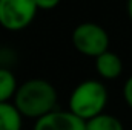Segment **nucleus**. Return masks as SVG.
Returning <instances> with one entry per match:
<instances>
[{"instance_id":"f257e3e1","label":"nucleus","mask_w":132,"mask_h":130,"mask_svg":"<svg viewBox=\"0 0 132 130\" xmlns=\"http://www.w3.org/2000/svg\"><path fill=\"white\" fill-rule=\"evenodd\" d=\"M57 104V90L55 87L45 80H28L19 86L14 97V106L28 118H43L54 112Z\"/></svg>"},{"instance_id":"f03ea898","label":"nucleus","mask_w":132,"mask_h":130,"mask_svg":"<svg viewBox=\"0 0 132 130\" xmlns=\"http://www.w3.org/2000/svg\"><path fill=\"white\" fill-rule=\"evenodd\" d=\"M108 103V92L104 86L95 80L80 83L71 94L69 112L83 121H89L103 113Z\"/></svg>"},{"instance_id":"7ed1b4c3","label":"nucleus","mask_w":132,"mask_h":130,"mask_svg":"<svg viewBox=\"0 0 132 130\" xmlns=\"http://www.w3.org/2000/svg\"><path fill=\"white\" fill-rule=\"evenodd\" d=\"M38 8L34 0H0V26L22 31L32 23Z\"/></svg>"},{"instance_id":"20e7f679","label":"nucleus","mask_w":132,"mask_h":130,"mask_svg":"<svg viewBox=\"0 0 132 130\" xmlns=\"http://www.w3.org/2000/svg\"><path fill=\"white\" fill-rule=\"evenodd\" d=\"M72 43L80 54L97 58L108 52L109 37L100 25L81 23L72 32Z\"/></svg>"},{"instance_id":"39448f33","label":"nucleus","mask_w":132,"mask_h":130,"mask_svg":"<svg viewBox=\"0 0 132 130\" xmlns=\"http://www.w3.org/2000/svg\"><path fill=\"white\" fill-rule=\"evenodd\" d=\"M34 130H86V121L74 113L54 110L52 113L37 119Z\"/></svg>"},{"instance_id":"423d86ee","label":"nucleus","mask_w":132,"mask_h":130,"mask_svg":"<svg viewBox=\"0 0 132 130\" xmlns=\"http://www.w3.org/2000/svg\"><path fill=\"white\" fill-rule=\"evenodd\" d=\"M95 69H97V72L101 78L114 80V78L120 77V73L123 70V63H121L118 55L108 51L103 55L95 58Z\"/></svg>"},{"instance_id":"0eeeda50","label":"nucleus","mask_w":132,"mask_h":130,"mask_svg":"<svg viewBox=\"0 0 132 130\" xmlns=\"http://www.w3.org/2000/svg\"><path fill=\"white\" fill-rule=\"evenodd\" d=\"M0 130H22V113L11 103H0Z\"/></svg>"},{"instance_id":"6e6552de","label":"nucleus","mask_w":132,"mask_h":130,"mask_svg":"<svg viewBox=\"0 0 132 130\" xmlns=\"http://www.w3.org/2000/svg\"><path fill=\"white\" fill-rule=\"evenodd\" d=\"M17 89L14 73L6 67H0V103H9L11 98L15 97Z\"/></svg>"},{"instance_id":"1a4fd4ad","label":"nucleus","mask_w":132,"mask_h":130,"mask_svg":"<svg viewBox=\"0 0 132 130\" xmlns=\"http://www.w3.org/2000/svg\"><path fill=\"white\" fill-rule=\"evenodd\" d=\"M86 130H123V124L115 116L101 113L86 121Z\"/></svg>"},{"instance_id":"9d476101","label":"nucleus","mask_w":132,"mask_h":130,"mask_svg":"<svg viewBox=\"0 0 132 130\" xmlns=\"http://www.w3.org/2000/svg\"><path fill=\"white\" fill-rule=\"evenodd\" d=\"M123 97H125V101L128 103V106L132 109V77H129L128 81L125 83V87H123Z\"/></svg>"},{"instance_id":"9b49d317","label":"nucleus","mask_w":132,"mask_h":130,"mask_svg":"<svg viewBox=\"0 0 132 130\" xmlns=\"http://www.w3.org/2000/svg\"><path fill=\"white\" fill-rule=\"evenodd\" d=\"M38 9H52L59 5L57 0H35Z\"/></svg>"},{"instance_id":"f8f14e48","label":"nucleus","mask_w":132,"mask_h":130,"mask_svg":"<svg viewBox=\"0 0 132 130\" xmlns=\"http://www.w3.org/2000/svg\"><path fill=\"white\" fill-rule=\"evenodd\" d=\"M128 11H129V17L132 20V2H129V5H128Z\"/></svg>"}]
</instances>
